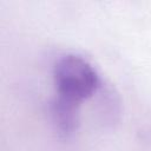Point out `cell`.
I'll use <instances>...</instances> for the list:
<instances>
[{
  "instance_id": "1",
  "label": "cell",
  "mask_w": 151,
  "mask_h": 151,
  "mask_svg": "<svg viewBox=\"0 0 151 151\" xmlns=\"http://www.w3.org/2000/svg\"><path fill=\"white\" fill-rule=\"evenodd\" d=\"M54 103L79 109L100 87V78L94 66L78 54H65L53 66Z\"/></svg>"
}]
</instances>
